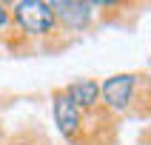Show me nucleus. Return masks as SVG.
<instances>
[{"label": "nucleus", "mask_w": 151, "mask_h": 145, "mask_svg": "<svg viewBox=\"0 0 151 145\" xmlns=\"http://www.w3.org/2000/svg\"><path fill=\"white\" fill-rule=\"evenodd\" d=\"M17 20L26 31L32 34H43L49 31L51 23H54V11H51L49 3H40V0H23L17 3Z\"/></svg>", "instance_id": "obj_1"}, {"label": "nucleus", "mask_w": 151, "mask_h": 145, "mask_svg": "<svg viewBox=\"0 0 151 145\" xmlns=\"http://www.w3.org/2000/svg\"><path fill=\"white\" fill-rule=\"evenodd\" d=\"M131 88H134V77L131 74H120V77H111L106 80L103 85V97L111 108H126L128 100H131Z\"/></svg>", "instance_id": "obj_2"}, {"label": "nucleus", "mask_w": 151, "mask_h": 145, "mask_svg": "<svg viewBox=\"0 0 151 145\" xmlns=\"http://www.w3.org/2000/svg\"><path fill=\"white\" fill-rule=\"evenodd\" d=\"M54 119H57L60 134L71 136L77 131V125H80V111L68 97H54Z\"/></svg>", "instance_id": "obj_3"}, {"label": "nucleus", "mask_w": 151, "mask_h": 145, "mask_svg": "<svg viewBox=\"0 0 151 145\" xmlns=\"http://www.w3.org/2000/svg\"><path fill=\"white\" fill-rule=\"evenodd\" d=\"M51 11H57L60 20H63V23H68L71 29H80V26H86V20H88V6H86V3L60 0V3H54V6H51Z\"/></svg>", "instance_id": "obj_4"}, {"label": "nucleus", "mask_w": 151, "mask_h": 145, "mask_svg": "<svg viewBox=\"0 0 151 145\" xmlns=\"http://www.w3.org/2000/svg\"><path fill=\"white\" fill-rule=\"evenodd\" d=\"M68 100L74 102V105H94V100H97V85L91 83V80H83V83H74L68 85Z\"/></svg>", "instance_id": "obj_5"}, {"label": "nucleus", "mask_w": 151, "mask_h": 145, "mask_svg": "<svg viewBox=\"0 0 151 145\" xmlns=\"http://www.w3.org/2000/svg\"><path fill=\"white\" fill-rule=\"evenodd\" d=\"M3 23H6V11H3V6H0V29H3Z\"/></svg>", "instance_id": "obj_6"}]
</instances>
